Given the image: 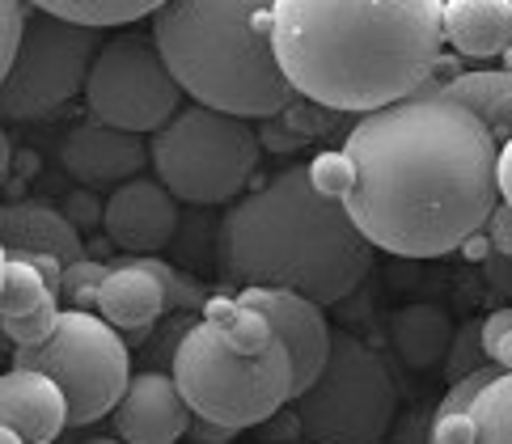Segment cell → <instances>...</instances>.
I'll return each mask as SVG.
<instances>
[{
  "mask_svg": "<svg viewBox=\"0 0 512 444\" xmlns=\"http://www.w3.org/2000/svg\"><path fill=\"white\" fill-rule=\"evenodd\" d=\"M343 153L356 165L343 208L381 254H453L500 208V144L445 85L356 115Z\"/></svg>",
  "mask_w": 512,
  "mask_h": 444,
  "instance_id": "cell-1",
  "label": "cell"
},
{
  "mask_svg": "<svg viewBox=\"0 0 512 444\" xmlns=\"http://www.w3.org/2000/svg\"><path fill=\"white\" fill-rule=\"evenodd\" d=\"M445 0H276V55L301 98L369 115L432 85Z\"/></svg>",
  "mask_w": 512,
  "mask_h": 444,
  "instance_id": "cell-2",
  "label": "cell"
},
{
  "mask_svg": "<svg viewBox=\"0 0 512 444\" xmlns=\"http://www.w3.org/2000/svg\"><path fill=\"white\" fill-rule=\"evenodd\" d=\"M216 258L237 288H288L326 309L369 280L377 246L343 203L318 195L309 165H288L229 203Z\"/></svg>",
  "mask_w": 512,
  "mask_h": 444,
  "instance_id": "cell-3",
  "label": "cell"
},
{
  "mask_svg": "<svg viewBox=\"0 0 512 444\" xmlns=\"http://www.w3.org/2000/svg\"><path fill=\"white\" fill-rule=\"evenodd\" d=\"M149 22L191 102L276 119L297 98L276 55V0H166Z\"/></svg>",
  "mask_w": 512,
  "mask_h": 444,
  "instance_id": "cell-4",
  "label": "cell"
},
{
  "mask_svg": "<svg viewBox=\"0 0 512 444\" xmlns=\"http://www.w3.org/2000/svg\"><path fill=\"white\" fill-rule=\"evenodd\" d=\"M170 373L195 419L259 428L297 398V368L263 309L242 296H212L174 343Z\"/></svg>",
  "mask_w": 512,
  "mask_h": 444,
  "instance_id": "cell-5",
  "label": "cell"
},
{
  "mask_svg": "<svg viewBox=\"0 0 512 444\" xmlns=\"http://www.w3.org/2000/svg\"><path fill=\"white\" fill-rule=\"evenodd\" d=\"M153 170L166 187L195 208H221L246 195L263 157V140L250 119L204 102H187L178 115L149 136Z\"/></svg>",
  "mask_w": 512,
  "mask_h": 444,
  "instance_id": "cell-6",
  "label": "cell"
},
{
  "mask_svg": "<svg viewBox=\"0 0 512 444\" xmlns=\"http://www.w3.org/2000/svg\"><path fill=\"white\" fill-rule=\"evenodd\" d=\"M292 406L309 444H381L398 419V381L381 351L352 330H335L322 377Z\"/></svg>",
  "mask_w": 512,
  "mask_h": 444,
  "instance_id": "cell-7",
  "label": "cell"
},
{
  "mask_svg": "<svg viewBox=\"0 0 512 444\" xmlns=\"http://www.w3.org/2000/svg\"><path fill=\"white\" fill-rule=\"evenodd\" d=\"M13 364L39 368L60 381V390L68 394L72 428L115 415L132 385V343L102 313L89 309H64L47 343L13 347Z\"/></svg>",
  "mask_w": 512,
  "mask_h": 444,
  "instance_id": "cell-8",
  "label": "cell"
},
{
  "mask_svg": "<svg viewBox=\"0 0 512 444\" xmlns=\"http://www.w3.org/2000/svg\"><path fill=\"white\" fill-rule=\"evenodd\" d=\"M98 34L102 30L34 9L22 47L0 68V115L9 123H39L85 94L89 68L102 51Z\"/></svg>",
  "mask_w": 512,
  "mask_h": 444,
  "instance_id": "cell-9",
  "label": "cell"
},
{
  "mask_svg": "<svg viewBox=\"0 0 512 444\" xmlns=\"http://www.w3.org/2000/svg\"><path fill=\"white\" fill-rule=\"evenodd\" d=\"M85 106L89 119H98L119 132L157 136L187 102V89L178 85L166 55L157 51L153 34H115L102 43L94 68L85 81Z\"/></svg>",
  "mask_w": 512,
  "mask_h": 444,
  "instance_id": "cell-10",
  "label": "cell"
},
{
  "mask_svg": "<svg viewBox=\"0 0 512 444\" xmlns=\"http://www.w3.org/2000/svg\"><path fill=\"white\" fill-rule=\"evenodd\" d=\"M178 195L161 178H132L106 199L102 233L127 254H157L178 233Z\"/></svg>",
  "mask_w": 512,
  "mask_h": 444,
  "instance_id": "cell-11",
  "label": "cell"
},
{
  "mask_svg": "<svg viewBox=\"0 0 512 444\" xmlns=\"http://www.w3.org/2000/svg\"><path fill=\"white\" fill-rule=\"evenodd\" d=\"M233 296H242L246 305L263 309L271 318V326H276V335L284 339L292 356V368H297V394H305L322 377L326 360H331V343H335V330L326 326L322 305L288 288H242Z\"/></svg>",
  "mask_w": 512,
  "mask_h": 444,
  "instance_id": "cell-12",
  "label": "cell"
},
{
  "mask_svg": "<svg viewBox=\"0 0 512 444\" xmlns=\"http://www.w3.org/2000/svg\"><path fill=\"white\" fill-rule=\"evenodd\" d=\"M195 411L182 398L174 373L166 368H140L115 406V436L127 444H178L191 436Z\"/></svg>",
  "mask_w": 512,
  "mask_h": 444,
  "instance_id": "cell-13",
  "label": "cell"
},
{
  "mask_svg": "<svg viewBox=\"0 0 512 444\" xmlns=\"http://www.w3.org/2000/svg\"><path fill=\"white\" fill-rule=\"evenodd\" d=\"M153 161L149 144L136 132H119L98 119L68 127L64 148H60V165L68 178H77L81 187H123V182L140 178V170Z\"/></svg>",
  "mask_w": 512,
  "mask_h": 444,
  "instance_id": "cell-14",
  "label": "cell"
},
{
  "mask_svg": "<svg viewBox=\"0 0 512 444\" xmlns=\"http://www.w3.org/2000/svg\"><path fill=\"white\" fill-rule=\"evenodd\" d=\"M98 313L127 343L140 347L161 326V318L174 313V305H170L166 280L149 267V258L132 254V258H119L111 275H106L102 296H98Z\"/></svg>",
  "mask_w": 512,
  "mask_h": 444,
  "instance_id": "cell-15",
  "label": "cell"
},
{
  "mask_svg": "<svg viewBox=\"0 0 512 444\" xmlns=\"http://www.w3.org/2000/svg\"><path fill=\"white\" fill-rule=\"evenodd\" d=\"M60 292L22 254L0 258V326L13 347H39L60 322Z\"/></svg>",
  "mask_w": 512,
  "mask_h": 444,
  "instance_id": "cell-16",
  "label": "cell"
},
{
  "mask_svg": "<svg viewBox=\"0 0 512 444\" xmlns=\"http://www.w3.org/2000/svg\"><path fill=\"white\" fill-rule=\"evenodd\" d=\"M68 423V394L60 390L56 377L17 364L5 368V377H0V428H13L17 436L39 444L56 440Z\"/></svg>",
  "mask_w": 512,
  "mask_h": 444,
  "instance_id": "cell-17",
  "label": "cell"
},
{
  "mask_svg": "<svg viewBox=\"0 0 512 444\" xmlns=\"http://www.w3.org/2000/svg\"><path fill=\"white\" fill-rule=\"evenodd\" d=\"M0 246H5V254H56L64 267L89 258L85 237L72 225V216L39 199H9L0 208Z\"/></svg>",
  "mask_w": 512,
  "mask_h": 444,
  "instance_id": "cell-18",
  "label": "cell"
},
{
  "mask_svg": "<svg viewBox=\"0 0 512 444\" xmlns=\"http://www.w3.org/2000/svg\"><path fill=\"white\" fill-rule=\"evenodd\" d=\"M445 43L462 60H504L512 47V0H445Z\"/></svg>",
  "mask_w": 512,
  "mask_h": 444,
  "instance_id": "cell-19",
  "label": "cell"
},
{
  "mask_svg": "<svg viewBox=\"0 0 512 444\" xmlns=\"http://www.w3.org/2000/svg\"><path fill=\"white\" fill-rule=\"evenodd\" d=\"M457 335V326L449 318L445 305L432 301H415L402 305L390 318V343L394 356L411 368V373H428V368H441L449 356V343Z\"/></svg>",
  "mask_w": 512,
  "mask_h": 444,
  "instance_id": "cell-20",
  "label": "cell"
},
{
  "mask_svg": "<svg viewBox=\"0 0 512 444\" xmlns=\"http://www.w3.org/2000/svg\"><path fill=\"white\" fill-rule=\"evenodd\" d=\"M453 98H462L474 115L487 123L496 144L512 140V68H470L457 72L445 85Z\"/></svg>",
  "mask_w": 512,
  "mask_h": 444,
  "instance_id": "cell-21",
  "label": "cell"
},
{
  "mask_svg": "<svg viewBox=\"0 0 512 444\" xmlns=\"http://www.w3.org/2000/svg\"><path fill=\"white\" fill-rule=\"evenodd\" d=\"M39 13H56L64 22H77L89 30H123L132 22L153 17L166 0H30Z\"/></svg>",
  "mask_w": 512,
  "mask_h": 444,
  "instance_id": "cell-22",
  "label": "cell"
},
{
  "mask_svg": "<svg viewBox=\"0 0 512 444\" xmlns=\"http://www.w3.org/2000/svg\"><path fill=\"white\" fill-rule=\"evenodd\" d=\"M474 444H512V373H500L474 402Z\"/></svg>",
  "mask_w": 512,
  "mask_h": 444,
  "instance_id": "cell-23",
  "label": "cell"
},
{
  "mask_svg": "<svg viewBox=\"0 0 512 444\" xmlns=\"http://www.w3.org/2000/svg\"><path fill=\"white\" fill-rule=\"evenodd\" d=\"M106 275H111V263H102V258H77V263H68L64 284H60V301H68V309L98 313V296H102Z\"/></svg>",
  "mask_w": 512,
  "mask_h": 444,
  "instance_id": "cell-24",
  "label": "cell"
},
{
  "mask_svg": "<svg viewBox=\"0 0 512 444\" xmlns=\"http://www.w3.org/2000/svg\"><path fill=\"white\" fill-rule=\"evenodd\" d=\"M487 347H483V322H466V326H457V335L449 343V356H445V381L457 385L462 377L470 373H479V368H487Z\"/></svg>",
  "mask_w": 512,
  "mask_h": 444,
  "instance_id": "cell-25",
  "label": "cell"
},
{
  "mask_svg": "<svg viewBox=\"0 0 512 444\" xmlns=\"http://www.w3.org/2000/svg\"><path fill=\"white\" fill-rule=\"evenodd\" d=\"M309 178H314L318 195L343 203L347 191L356 187V165H352V157H347L343 148H326V153H318L314 161H309Z\"/></svg>",
  "mask_w": 512,
  "mask_h": 444,
  "instance_id": "cell-26",
  "label": "cell"
},
{
  "mask_svg": "<svg viewBox=\"0 0 512 444\" xmlns=\"http://www.w3.org/2000/svg\"><path fill=\"white\" fill-rule=\"evenodd\" d=\"M284 127H292L301 140H314V136H326L335 127V119H339V110H331V106H322V102H309V98H292L280 115H276Z\"/></svg>",
  "mask_w": 512,
  "mask_h": 444,
  "instance_id": "cell-27",
  "label": "cell"
},
{
  "mask_svg": "<svg viewBox=\"0 0 512 444\" xmlns=\"http://www.w3.org/2000/svg\"><path fill=\"white\" fill-rule=\"evenodd\" d=\"M483 347L500 373H512V305L491 309L483 318Z\"/></svg>",
  "mask_w": 512,
  "mask_h": 444,
  "instance_id": "cell-28",
  "label": "cell"
},
{
  "mask_svg": "<svg viewBox=\"0 0 512 444\" xmlns=\"http://www.w3.org/2000/svg\"><path fill=\"white\" fill-rule=\"evenodd\" d=\"M30 17H34V5L30 0H0V22H5V47H0V68H5L17 47H22L26 30H30Z\"/></svg>",
  "mask_w": 512,
  "mask_h": 444,
  "instance_id": "cell-29",
  "label": "cell"
},
{
  "mask_svg": "<svg viewBox=\"0 0 512 444\" xmlns=\"http://www.w3.org/2000/svg\"><path fill=\"white\" fill-rule=\"evenodd\" d=\"M428 444H474V415L470 411H432Z\"/></svg>",
  "mask_w": 512,
  "mask_h": 444,
  "instance_id": "cell-30",
  "label": "cell"
},
{
  "mask_svg": "<svg viewBox=\"0 0 512 444\" xmlns=\"http://www.w3.org/2000/svg\"><path fill=\"white\" fill-rule=\"evenodd\" d=\"M259 440L263 444H297V440H305V423H301V415H297V406H280L276 415H271L267 423H259Z\"/></svg>",
  "mask_w": 512,
  "mask_h": 444,
  "instance_id": "cell-31",
  "label": "cell"
},
{
  "mask_svg": "<svg viewBox=\"0 0 512 444\" xmlns=\"http://www.w3.org/2000/svg\"><path fill=\"white\" fill-rule=\"evenodd\" d=\"M64 212L72 216V225H77V229H85V225H102V220H106V208L94 199V191L68 195V208H64Z\"/></svg>",
  "mask_w": 512,
  "mask_h": 444,
  "instance_id": "cell-32",
  "label": "cell"
},
{
  "mask_svg": "<svg viewBox=\"0 0 512 444\" xmlns=\"http://www.w3.org/2000/svg\"><path fill=\"white\" fill-rule=\"evenodd\" d=\"M487 237H491V246H496V254L512 258V208L504 199H500V208L491 212V220H487Z\"/></svg>",
  "mask_w": 512,
  "mask_h": 444,
  "instance_id": "cell-33",
  "label": "cell"
},
{
  "mask_svg": "<svg viewBox=\"0 0 512 444\" xmlns=\"http://www.w3.org/2000/svg\"><path fill=\"white\" fill-rule=\"evenodd\" d=\"M259 140L271 148V153H292V148H301L305 140L292 132V127H284L280 119H263V132H259Z\"/></svg>",
  "mask_w": 512,
  "mask_h": 444,
  "instance_id": "cell-34",
  "label": "cell"
},
{
  "mask_svg": "<svg viewBox=\"0 0 512 444\" xmlns=\"http://www.w3.org/2000/svg\"><path fill=\"white\" fill-rule=\"evenodd\" d=\"M483 275H487L491 292L504 296V301H512V258H504V254H491L487 263H483Z\"/></svg>",
  "mask_w": 512,
  "mask_h": 444,
  "instance_id": "cell-35",
  "label": "cell"
},
{
  "mask_svg": "<svg viewBox=\"0 0 512 444\" xmlns=\"http://www.w3.org/2000/svg\"><path fill=\"white\" fill-rule=\"evenodd\" d=\"M233 436H237V428H225V423H212V419L191 423V444H229Z\"/></svg>",
  "mask_w": 512,
  "mask_h": 444,
  "instance_id": "cell-36",
  "label": "cell"
},
{
  "mask_svg": "<svg viewBox=\"0 0 512 444\" xmlns=\"http://www.w3.org/2000/svg\"><path fill=\"white\" fill-rule=\"evenodd\" d=\"M462 254L470 258V263H479V267H483V263H487V258H491V254H496V246H491V237H487V229H483V233H474V237H470V242L462 246Z\"/></svg>",
  "mask_w": 512,
  "mask_h": 444,
  "instance_id": "cell-37",
  "label": "cell"
},
{
  "mask_svg": "<svg viewBox=\"0 0 512 444\" xmlns=\"http://www.w3.org/2000/svg\"><path fill=\"white\" fill-rule=\"evenodd\" d=\"M500 199L512 208V140L500 144Z\"/></svg>",
  "mask_w": 512,
  "mask_h": 444,
  "instance_id": "cell-38",
  "label": "cell"
},
{
  "mask_svg": "<svg viewBox=\"0 0 512 444\" xmlns=\"http://www.w3.org/2000/svg\"><path fill=\"white\" fill-rule=\"evenodd\" d=\"M0 444H30L26 436H17L13 428H0Z\"/></svg>",
  "mask_w": 512,
  "mask_h": 444,
  "instance_id": "cell-39",
  "label": "cell"
},
{
  "mask_svg": "<svg viewBox=\"0 0 512 444\" xmlns=\"http://www.w3.org/2000/svg\"><path fill=\"white\" fill-rule=\"evenodd\" d=\"M81 444H127V440H119V436H89V440H81Z\"/></svg>",
  "mask_w": 512,
  "mask_h": 444,
  "instance_id": "cell-40",
  "label": "cell"
},
{
  "mask_svg": "<svg viewBox=\"0 0 512 444\" xmlns=\"http://www.w3.org/2000/svg\"><path fill=\"white\" fill-rule=\"evenodd\" d=\"M504 68H512V47H508V51H504Z\"/></svg>",
  "mask_w": 512,
  "mask_h": 444,
  "instance_id": "cell-41",
  "label": "cell"
},
{
  "mask_svg": "<svg viewBox=\"0 0 512 444\" xmlns=\"http://www.w3.org/2000/svg\"><path fill=\"white\" fill-rule=\"evenodd\" d=\"M39 444H56V440H39Z\"/></svg>",
  "mask_w": 512,
  "mask_h": 444,
  "instance_id": "cell-42",
  "label": "cell"
},
{
  "mask_svg": "<svg viewBox=\"0 0 512 444\" xmlns=\"http://www.w3.org/2000/svg\"><path fill=\"white\" fill-rule=\"evenodd\" d=\"M297 444H309V440H297Z\"/></svg>",
  "mask_w": 512,
  "mask_h": 444,
  "instance_id": "cell-43",
  "label": "cell"
}]
</instances>
